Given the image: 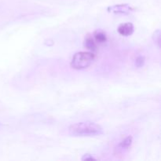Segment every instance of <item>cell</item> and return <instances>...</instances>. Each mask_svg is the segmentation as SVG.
Segmentation results:
<instances>
[{"mask_svg": "<svg viewBox=\"0 0 161 161\" xmlns=\"http://www.w3.org/2000/svg\"><path fill=\"white\" fill-rule=\"evenodd\" d=\"M107 40V37L105 33H104L103 31H96L95 34H94V41L95 42L97 43H105Z\"/></svg>", "mask_w": 161, "mask_h": 161, "instance_id": "cell-5", "label": "cell"}, {"mask_svg": "<svg viewBox=\"0 0 161 161\" xmlns=\"http://www.w3.org/2000/svg\"><path fill=\"white\" fill-rule=\"evenodd\" d=\"M131 143H132V137L131 136H129L127 138H126L124 141L121 142L119 145H118V149H127L131 146Z\"/></svg>", "mask_w": 161, "mask_h": 161, "instance_id": "cell-6", "label": "cell"}, {"mask_svg": "<svg viewBox=\"0 0 161 161\" xmlns=\"http://www.w3.org/2000/svg\"><path fill=\"white\" fill-rule=\"evenodd\" d=\"M96 160L92 155L91 154H85L83 157H82V160Z\"/></svg>", "mask_w": 161, "mask_h": 161, "instance_id": "cell-10", "label": "cell"}, {"mask_svg": "<svg viewBox=\"0 0 161 161\" xmlns=\"http://www.w3.org/2000/svg\"><path fill=\"white\" fill-rule=\"evenodd\" d=\"M144 63H145L144 57H142V56L138 57V58L136 59V61H135V65H136L138 68L142 67V66L144 65Z\"/></svg>", "mask_w": 161, "mask_h": 161, "instance_id": "cell-9", "label": "cell"}, {"mask_svg": "<svg viewBox=\"0 0 161 161\" xmlns=\"http://www.w3.org/2000/svg\"><path fill=\"white\" fill-rule=\"evenodd\" d=\"M117 31L120 36H129L132 35V33L134 32V26L130 22L121 24L119 26V28H118Z\"/></svg>", "mask_w": 161, "mask_h": 161, "instance_id": "cell-3", "label": "cell"}, {"mask_svg": "<svg viewBox=\"0 0 161 161\" xmlns=\"http://www.w3.org/2000/svg\"><path fill=\"white\" fill-rule=\"evenodd\" d=\"M84 46L88 49V50H91L92 51H94L97 49V45H96V42L94 41V39H93L91 37H87L85 40Z\"/></svg>", "mask_w": 161, "mask_h": 161, "instance_id": "cell-7", "label": "cell"}, {"mask_svg": "<svg viewBox=\"0 0 161 161\" xmlns=\"http://www.w3.org/2000/svg\"><path fill=\"white\" fill-rule=\"evenodd\" d=\"M69 131L73 136H94L103 133L101 126L91 121L72 124L69 127Z\"/></svg>", "mask_w": 161, "mask_h": 161, "instance_id": "cell-1", "label": "cell"}, {"mask_svg": "<svg viewBox=\"0 0 161 161\" xmlns=\"http://www.w3.org/2000/svg\"><path fill=\"white\" fill-rule=\"evenodd\" d=\"M108 9H111L108 11H113L115 13H122V14H126L131 10V8L128 6L127 4H121L118 5V6H112V7L108 8Z\"/></svg>", "mask_w": 161, "mask_h": 161, "instance_id": "cell-4", "label": "cell"}, {"mask_svg": "<svg viewBox=\"0 0 161 161\" xmlns=\"http://www.w3.org/2000/svg\"><path fill=\"white\" fill-rule=\"evenodd\" d=\"M153 39L155 43H157V47H160V31L157 30L153 35Z\"/></svg>", "mask_w": 161, "mask_h": 161, "instance_id": "cell-8", "label": "cell"}, {"mask_svg": "<svg viewBox=\"0 0 161 161\" xmlns=\"http://www.w3.org/2000/svg\"><path fill=\"white\" fill-rule=\"evenodd\" d=\"M94 60V54L91 52H78L72 58L71 67L80 70L89 67Z\"/></svg>", "mask_w": 161, "mask_h": 161, "instance_id": "cell-2", "label": "cell"}]
</instances>
